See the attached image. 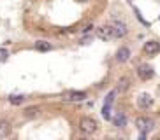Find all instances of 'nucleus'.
I'll return each mask as SVG.
<instances>
[{"label": "nucleus", "instance_id": "13", "mask_svg": "<svg viewBox=\"0 0 160 140\" xmlns=\"http://www.w3.org/2000/svg\"><path fill=\"white\" fill-rule=\"evenodd\" d=\"M35 49H37V51H41V53H46V51H49V49H51V44H49V42H46V40H39V42H35Z\"/></svg>", "mask_w": 160, "mask_h": 140}, {"label": "nucleus", "instance_id": "12", "mask_svg": "<svg viewBox=\"0 0 160 140\" xmlns=\"http://www.w3.org/2000/svg\"><path fill=\"white\" fill-rule=\"evenodd\" d=\"M128 86H130V81H128L127 77H122V79L118 81L116 89L120 91V93H123V91H127V89H128Z\"/></svg>", "mask_w": 160, "mask_h": 140}, {"label": "nucleus", "instance_id": "10", "mask_svg": "<svg viewBox=\"0 0 160 140\" xmlns=\"http://www.w3.org/2000/svg\"><path fill=\"white\" fill-rule=\"evenodd\" d=\"M113 123L118 128H123V126H127V116H125L123 112H118L116 116L113 117Z\"/></svg>", "mask_w": 160, "mask_h": 140}, {"label": "nucleus", "instance_id": "7", "mask_svg": "<svg viewBox=\"0 0 160 140\" xmlns=\"http://www.w3.org/2000/svg\"><path fill=\"white\" fill-rule=\"evenodd\" d=\"M137 105L141 109H148L153 105V98H151V95L148 93H141L139 95V98H137Z\"/></svg>", "mask_w": 160, "mask_h": 140}, {"label": "nucleus", "instance_id": "5", "mask_svg": "<svg viewBox=\"0 0 160 140\" xmlns=\"http://www.w3.org/2000/svg\"><path fill=\"white\" fill-rule=\"evenodd\" d=\"M113 26V35H114V39H122V37H125L127 35V25L125 23H120V21H116L114 25H111Z\"/></svg>", "mask_w": 160, "mask_h": 140}, {"label": "nucleus", "instance_id": "4", "mask_svg": "<svg viewBox=\"0 0 160 140\" xmlns=\"http://www.w3.org/2000/svg\"><path fill=\"white\" fill-rule=\"evenodd\" d=\"M85 98H86L85 91H71V93L63 95V100L65 102H83Z\"/></svg>", "mask_w": 160, "mask_h": 140}, {"label": "nucleus", "instance_id": "17", "mask_svg": "<svg viewBox=\"0 0 160 140\" xmlns=\"http://www.w3.org/2000/svg\"><path fill=\"white\" fill-rule=\"evenodd\" d=\"M102 116H104V119H113V116H111V105H104L102 107Z\"/></svg>", "mask_w": 160, "mask_h": 140}, {"label": "nucleus", "instance_id": "6", "mask_svg": "<svg viewBox=\"0 0 160 140\" xmlns=\"http://www.w3.org/2000/svg\"><path fill=\"white\" fill-rule=\"evenodd\" d=\"M136 126L141 131H144V133H146V131H150L151 128H153V121H151V119H148V117H137Z\"/></svg>", "mask_w": 160, "mask_h": 140}, {"label": "nucleus", "instance_id": "9", "mask_svg": "<svg viewBox=\"0 0 160 140\" xmlns=\"http://www.w3.org/2000/svg\"><path fill=\"white\" fill-rule=\"evenodd\" d=\"M128 58H130V49L128 47H120L116 53V60L120 63H123V61H128Z\"/></svg>", "mask_w": 160, "mask_h": 140}, {"label": "nucleus", "instance_id": "1", "mask_svg": "<svg viewBox=\"0 0 160 140\" xmlns=\"http://www.w3.org/2000/svg\"><path fill=\"white\" fill-rule=\"evenodd\" d=\"M79 130L86 135H92V133L97 131V121L92 119V117H83L79 121Z\"/></svg>", "mask_w": 160, "mask_h": 140}, {"label": "nucleus", "instance_id": "14", "mask_svg": "<svg viewBox=\"0 0 160 140\" xmlns=\"http://www.w3.org/2000/svg\"><path fill=\"white\" fill-rule=\"evenodd\" d=\"M25 96L23 95H11L9 96V102L12 103V105H19V103H23Z\"/></svg>", "mask_w": 160, "mask_h": 140}, {"label": "nucleus", "instance_id": "8", "mask_svg": "<svg viewBox=\"0 0 160 140\" xmlns=\"http://www.w3.org/2000/svg\"><path fill=\"white\" fill-rule=\"evenodd\" d=\"M160 51V44L155 40H148L144 44V53L146 54H157V53Z\"/></svg>", "mask_w": 160, "mask_h": 140}, {"label": "nucleus", "instance_id": "16", "mask_svg": "<svg viewBox=\"0 0 160 140\" xmlns=\"http://www.w3.org/2000/svg\"><path fill=\"white\" fill-rule=\"evenodd\" d=\"M39 114V107H28L25 110V116L27 117H35Z\"/></svg>", "mask_w": 160, "mask_h": 140}, {"label": "nucleus", "instance_id": "20", "mask_svg": "<svg viewBox=\"0 0 160 140\" xmlns=\"http://www.w3.org/2000/svg\"><path fill=\"white\" fill-rule=\"evenodd\" d=\"M78 2H88V0H78Z\"/></svg>", "mask_w": 160, "mask_h": 140}, {"label": "nucleus", "instance_id": "19", "mask_svg": "<svg viewBox=\"0 0 160 140\" xmlns=\"http://www.w3.org/2000/svg\"><path fill=\"white\" fill-rule=\"evenodd\" d=\"M90 28H93V26H92V25H86V26L83 28V32H90Z\"/></svg>", "mask_w": 160, "mask_h": 140}, {"label": "nucleus", "instance_id": "15", "mask_svg": "<svg viewBox=\"0 0 160 140\" xmlns=\"http://www.w3.org/2000/svg\"><path fill=\"white\" fill-rule=\"evenodd\" d=\"M118 95V89H113L111 93L106 96V102H104V105H113V102H114V96Z\"/></svg>", "mask_w": 160, "mask_h": 140}, {"label": "nucleus", "instance_id": "11", "mask_svg": "<svg viewBox=\"0 0 160 140\" xmlns=\"http://www.w3.org/2000/svg\"><path fill=\"white\" fill-rule=\"evenodd\" d=\"M11 133V123L9 121H0V138L9 137Z\"/></svg>", "mask_w": 160, "mask_h": 140}, {"label": "nucleus", "instance_id": "2", "mask_svg": "<svg viewBox=\"0 0 160 140\" xmlns=\"http://www.w3.org/2000/svg\"><path fill=\"white\" fill-rule=\"evenodd\" d=\"M95 33H97V37H99L100 40H111V39H114L113 26H111V25H102V26H99L95 30Z\"/></svg>", "mask_w": 160, "mask_h": 140}, {"label": "nucleus", "instance_id": "3", "mask_svg": "<svg viewBox=\"0 0 160 140\" xmlns=\"http://www.w3.org/2000/svg\"><path fill=\"white\" fill-rule=\"evenodd\" d=\"M137 75H139L142 81H148V79H151V77L155 75V70H153V67H150V65H141L139 68H137Z\"/></svg>", "mask_w": 160, "mask_h": 140}, {"label": "nucleus", "instance_id": "18", "mask_svg": "<svg viewBox=\"0 0 160 140\" xmlns=\"http://www.w3.org/2000/svg\"><path fill=\"white\" fill-rule=\"evenodd\" d=\"M9 58V53H7V49H0V61H5Z\"/></svg>", "mask_w": 160, "mask_h": 140}]
</instances>
